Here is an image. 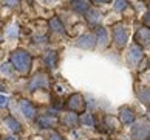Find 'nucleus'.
Segmentation results:
<instances>
[{"mask_svg": "<svg viewBox=\"0 0 150 140\" xmlns=\"http://www.w3.org/2000/svg\"><path fill=\"white\" fill-rule=\"evenodd\" d=\"M146 22L149 24V27H150V17H146Z\"/></svg>", "mask_w": 150, "mask_h": 140, "instance_id": "32", "label": "nucleus"}, {"mask_svg": "<svg viewBox=\"0 0 150 140\" xmlns=\"http://www.w3.org/2000/svg\"><path fill=\"white\" fill-rule=\"evenodd\" d=\"M105 123H107V125L108 126H115V129H116V128H118V121H116L115 118H113V117H110V115H107V117H105Z\"/></svg>", "mask_w": 150, "mask_h": 140, "instance_id": "24", "label": "nucleus"}, {"mask_svg": "<svg viewBox=\"0 0 150 140\" xmlns=\"http://www.w3.org/2000/svg\"><path fill=\"white\" fill-rule=\"evenodd\" d=\"M62 123H64L65 126H68V128H74L76 123H77V115H76V112H70V114L64 115Z\"/></svg>", "mask_w": 150, "mask_h": 140, "instance_id": "16", "label": "nucleus"}, {"mask_svg": "<svg viewBox=\"0 0 150 140\" xmlns=\"http://www.w3.org/2000/svg\"><path fill=\"white\" fill-rule=\"evenodd\" d=\"M14 70H16V69L13 67V64H11V62H5V64L0 65V73L5 75V76L13 78V76H14Z\"/></svg>", "mask_w": 150, "mask_h": 140, "instance_id": "18", "label": "nucleus"}, {"mask_svg": "<svg viewBox=\"0 0 150 140\" xmlns=\"http://www.w3.org/2000/svg\"><path fill=\"white\" fill-rule=\"evenodd\" d=\"M0 3L5 5V6H11V8H17L20 0H0Z\"/></svg>", "mask_w": 150, "mask_h": 140, "instance_id": "22", "label": "nucleus"}, {"mask_svg": "<svg viewBox=\"0 0 150 140\" xmlns=\"http://www.w3.org/2000/svg\"><path fill=\"white\" fill-rule=\"evenodd\" d=\"M136 97L141 103L144 104H150V87L147 86H139L136 90Z\"/></svg>", "mask_w": 150, "mask_h": 140, "instance_id": "12", "label": "nucleus"}, {"mask_svg": "<svg viewBox=\"0 0 150 140\" xmlns=\"http://www.w3.org/2000/svg\"><path fill=\"white\" fill-rule=\"evenodd\" d=\"M94 44H96V41H94L93 34H82L76 41V47L84 48V50H91V48H94Z\"/></svg>", "mask_w": 150, "mask_h": 140, "instance_id": "7", "label": "nucleus"}, {"mask_svg": "<svg viewBox=\"0 0 150 140\" xmlns=\"http://www.w3.org/2000/svg\"><path fill=\"white\" fill-rule=\"evenodd\" d=\"M91 3H96V5H99V3H110L112 0H90Z\"/></svg>", "mask_w": 150, "mask_h": 140, "instance_id": "27", "label": "nucleus"}, {"mask_svg": "<svg viewBox=\"0 0 150 140\" xmlns=\"http://www.w3.org/2000/svg\"><path fill=\"white\" fill-rule=\"evenodd\" d=\"M150 137V123L147 120H138L132 128L133 140H147Z\"/></svg>", "mask_w": 150, "mask_h": 140, "instance_id": "2", "label": "nucleus"}, {"mask_svg": "<svg viewBox=\"0 0 150 140\" xmlns=\"http://www.w3.org/2000/svg\"><path fill=\"white\" fill-rule=\"evenodd\" d=\"M57 121L59 120L54 115H40L36 120V123L42 128V129H50V128H54V126L57 125Z\"/></svg>", "mask_w": 150, "mask_h": 140, "instance_id": "8", "label": "nucleus"}, {"mask_svg": "<svg viewBox=\"0 0 150 140\" xmlns=\"http://www.w3.org/2000/svg\"><path fill=\"white\" fill-rule=\"evenodd\" d=\"M50 140H65L60 134H57V132H51L50 134Z\"/></svg>", "mask_w": 150, "mask_h": 140, "instance_id": "26", "label": "nucleus"}, {"mask_svg": "<svg viewBox=\"0 0 150 140\" xmlns=\"http://www.w3.org/2000/svg\"><path fill=\"white\" fill-rule=\"evenodd\" d=\"M79 121H81V125H84V126H87V128H93V126H94V118H93V115H91V114H87V112L81 115Z\"/></svg>", "mask_w": 150, "mask_h": 140, "instance_id": "19", "label": "nucleus"}, {"mask_svg": "<svg viewBox=\"0 0 150 140\" xmlns=\"http://www.w3.org/2000/svg\"><path fill=\"white\" fill-rule=\"evenodd\" d=\"M113 41L118 48H124L127 44V30L122 24H116L113 27Z\"/></svg>", "mask_w": 150, "mask_h": 140, "instance_id": "4", "label": "nucleus"}, {"mask_svg": "<svg viewBox=\"0 0 150 140\" xmlns=\"http://www.w3.org/2000/svg\"><path fill=\"white\" fill-rule=\"evenodd\" d=\"M40 87H43V89L48 87V76L45 73H37L31 80V83H30V89H31V90H34V89H40Z\"/></svg>", "mask_w": 150, "mask_h": 140, "instance_id": "9", "label": "nucleus"}, {"mask_svg": "<svg viewBox=\"0 0 150 140\" xmlns=\"http://www.w3.org/2000/svg\"><path fill=\"white\" fill-rule=\"evenodd\" d=\"M127 8V0H116L115 2V9L116 11H122Z\"/></svg>", "mask_w": 150, "mask_h": 140, "instance_id": "23", "label": "nucleus"}, {"mask_svg": "<svg viewBox=\"0 0 150 140\" xmlns=\"http://www.w3.org/2000/svg\"><path fill=\"white\" fill-rule=\"evenodd\" d=\"M70 6L73 11H76V13H87L88 9V3L85 2V0H71L70 2Z\"/></svg>", "mask_w": 150, "mask_h": 140, "instance_id": "13", "label": "nucleus"}, {"mask_svg": "<svg viewBox=\"0 0 150 140\" xmlns=\"http://www.w3.org/2000/svg\"><path fill=\"white\" fill-rule=\"evenodd\" d=\"M141 59H142V50L138 44H135V45H132L130 50H129V62L135 65V64L139 62Z\"/></svg>", "mask_w": 150, "mask_h": 140, "instance_id": "11", "label": "nucleus"}, {"mask_svg": "<svg viewBox=\"0 0 150 140\" xmlns=\"http://www.w3.org/2000/svg\"><path fill=\"white\" fill-rule=\"evenodd\" d=\"M147 140H150V137H149V139H147Z\"/></svg>", "mask_w": 150, "mask_h": 140, "instance_id": "37", "label": "nucleus"}, {"mask_svg": "<svg viewBox=\"0 0 150 140\" xmlns=\"http://www.w3.org/2000/svg\"><path fill=\"white\" fill-rule=\"evenodd\" d=\"M8 104V97L6 95H0V108H6Z\"/></svg>", "mask_w": 150, "mask_h": 140, "instance_id": "25", "label": "nucleus"}, {"mask_svg": "<svg viewBox=\"0 0 150 140\" xmlns=\"http://www.w3.org/2000/svg\"><path fill=\"white\" fill-rule=\"evenodd\" d=\"M0 42H2V36H0Z\"/></svg>", "mask_w": 150, "mask_h": 140, "instance_id": "34", "label": "nucleus"}, {"mask_svg": "<svg viewBox=\"0 0 150 140\" xmlns=\"http://www.w3.org/2000/svg\"><path fill=\"white\" fill-rule=\"evenodd\" d=\"M3 140H17V137H14V136H5Z\"/></svg>", "mask_w": 150, "mask_h": 140, "instance_id": "28", "label": "nucleus"}, {"mask_svg": "<svg viewBox=\"0 0 150 140\" xmlns=\"http://www.w3.org/2000/svg\"><path fill=\"white\" fill-rule=\"evenodd\" d=\"M11 64L20 73H28L31 69V64H33V58L28 52L19 48L11 53Z\"/></svg>", "mask_w": 150, "mask_h": 140, "instance_id": "1", "label": "nucleus"}, {"mask_svg": "<svg viewBox=\"0 0 150 140\" xmlns=\"http://www.w3.org/2000/svg\"><path fill=\"white\" fill-rule=\"evenodd\" d=\"M135 41L138 42V45H144V47H147L150 45V28L147 27H141L139 30L136 31V34H135Z\"/></svg>", "mask_w": 150, "mask_h": 140, "instance_id": "6", "label": "nucleus"}, {"mask_svg": "<svg viewBox=\"0 0 150 140\" xmlns=\"http://www.w3.org/2000/svg\"><path fill=\"white\" fill-rule=\"evenodd\" d=\"M136 120V112L130 106H122L119 108V121L122 125H132Z\"/></svg>", "mask_w": 150, "mask_h": 140, "instance_id": "5", "label": "nucleus"}, {"mask_svg": "<svg viewBox=\"0 0 150 140\" xmlns=\"http://www.w3.org/2000/svg\"><path fill=\"white\" fill-rule=\"evenodd\" d=\"M67 109L71 111V112H81V111H84L85 108V101H84V97H82L81 93H73L71 97L67 100Z\"/></svg>", "mask_w": 150, "mask_h": 140, "instance_id": "3", "label": "nucleus"}, {"mask_svg": "<svg viewBox=\"0 0 150 140\" xmlns=\"http://www.w3.org/2000/svg\"><path fill=\"white\" fill-rule=\"evenodd\" d=\"M149 114H150V108H149Z\"/></svg>", "mask_w": 150, "mask_h": 140, "instance_id": "36", "label": "nucleus"}, {"mask_svg": "<svg viewBox=\"0 0 150 140\" xmlns=\"http://www.w3.org/2000/svg\"><path fill=\"white\" fill-rule=\"evenodd\" d=\"M20 111L28 120H33L36 117V108L33 103L28 101V100H22L20 101Z\"/></svg>", "mask_w": 150, "mask_h": 140, "instance_id": "10", "label": "nucleus"}, {"mask_svg": "<svg viewBox=\"0 0 150 140\" xmlns=\"http://www.w3.org/2000/svg\"><path fill=\"white\" fill-rule=\"evenodd\" d=\"M0 90H5V86H3L2 83H0Z\"/></svg>", "mask_w": 150, "mask_h": 140, "instance_id": "31", "label": "nucleus"}, {"mask_svg": "<svg viewBox=\"0 0 150 140\" xmlns=\"http://www.w3.org/2000/svg\"><path fill=\"white\" fill-rule=\"evenodd\" d=\"M30 140H43V139H42V137H39V136H33Z\"/></svg>", "mask_w": 150, "mask_h": 140, "instance_id": "29", "label": "nucleus"}, {"mask_svg": "<svg viewBox=\"0 0 150 140\" xmlns=\"http://www.w3.org/2000/svg\"><path fill=\"white\" fill-rule=\"evenodd\" d=\"M50 28H51V31H54V33H64V25L57 17H53L50 20Z\"/></svg>", "mask_w": 150, "mask_h": 140, "instance_id": "20", "label": "nucleus"}, {"mask_svg": "<svg viewBox=\"0 0 150 140\" xmlns=\"http://www.w3.org/2000/svg\"><path fill=\"white\" fill-rule=\"evenodd\" d=\"M5 125H6L14 134H19V132L22 131V125L14 118L13 115H9V117H6V118H5Z\"/></svg>", "mask_w": 150, "mask_h": 140, "instance_id": "14", "label": "nucleus"}, {"mask_svg": "<svg viewBox=\"0 0 150 140\" xmlns=\"http://www.w3.org/2000/svg\"><path fill=\"white\" fill-rule=\"evenodd\" d=\"M149 81H150V75H149Z\"/></svg>", "mask_w": 150, "mask_h": 140, "instance_id": "35", "label": "nucleus"}, {"mask_svg": "<svg viewBox=\"0 0 150 140\" xmlns=\"http://www.w3.org/2000/svg\"><path fill=\"white\" fill-rule=\"evenodd\" d=\"M101 13L99 11H96V9H88L87 13H85V19L90 22V24H96V22H99L101 20Z\"/></svg>", "mask_w": 150, "mask_h": 140, "instance_id": "17", "label": "nucleus"}, {"mask_svg": "<svg viewBox=\"0 0 150 140\" xmlns=\"http://www.w3.org/2000/svg\"><path fill=\"white\" fill-rule=\"evenodd\" d=\"M147 17H150V8H149V13H147Z\"/></svg>", "mask_w": 150, "mask_h": 140, "instance_id": "33", "label": "nucleus"}, {"mask_svg": "<svg viewBox=\"0 0 150 140\" xmlns=\"http://www.w3.org/2000/svg\"><path fill=\"white\" fill-rule=\"evenodd\" d=\"M40 2H42V3H51L53 0H40Z\"/></svg>", "mask_w": 150, "mask_h": 140, "instance_id": "30", "label": "nucleus"}, {"mask_svg": "<svg viewBox=\"0 0 150 140\" xmlns=\"http://www.w3.org/2000/svg\"><path fill=\"white\" fill-rule=\"evenodd\" d=\"M96 34H98L99 44H101V45H105V44H107V41H108V36H107V31H105V28H102V27L96 28Z\"/></svg>", "mask_w": 150, "mask_h": 140, "instance_id": "21", "label": "nucleus"}, {"mask_svg": "<svg viewBox=\"0 0 150 140\" xmlns=\"http://www.w3.org/2000/svg\"><path fill=\"white\" fill-rule=\"evenodd\" d=\"M45 62L50 69H54V67L57 65V52H54V50L47 52L45 53Z\"/></svg>", "mask_w": 150, "mask_h": 140, "instance_id": "15", "label": "nucleus"}]
</instances>
